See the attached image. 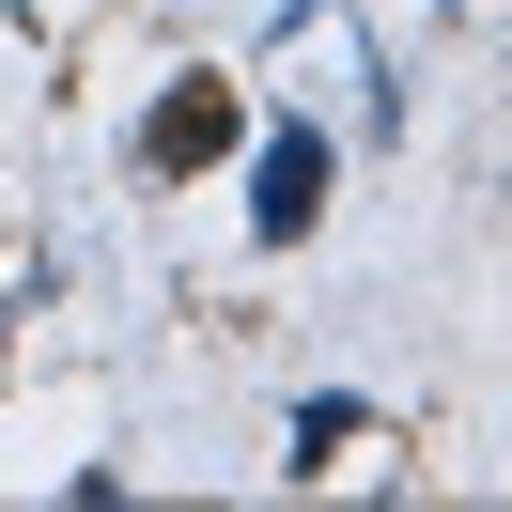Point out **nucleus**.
I'll use <instances>...</instances> for the list:
<instances>
[{"mask_svg":"<svg viewBox=\"0 0 512 512\" xmlns=\"http://www.w3.org/2000/svg\"><path fill=\"white\" fill-rule=\"evenodd\" d=\"M326 171H342V156H326L311 125H264L249 140V233H264V249H295V233L326 218Z\"/></svg>","mask_w":512,"mask_h":512,"instance_id":"nucleus-1","label":"nucleus"},{"mask_svg":"<svg viewBox=\"0 0 512 512\" xmlns=\"http://www.w3.org/2000/svg\"><path fill=\"white\" fill-rule=\"evenodd\" d=\"M233 140H249L233 78H171V94H156V125H140V171H202V156H233Z\"/></svg>","mask_w":512,"mask_h":512,"instance_id":"nucleus-2","label":"nucleus"}]
</instances>
